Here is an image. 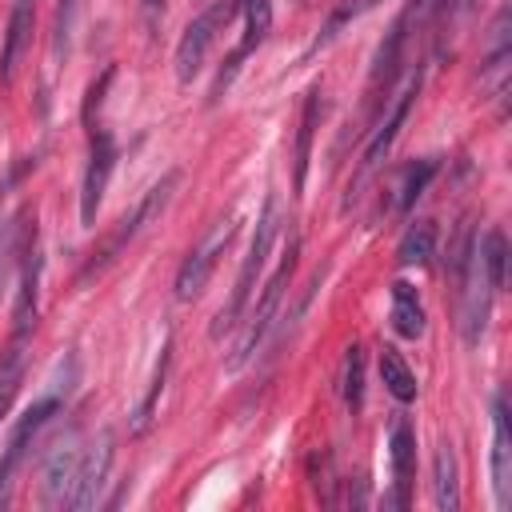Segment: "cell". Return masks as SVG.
I'll return each instance as SVG.
<instances>
[{
  "label": "cell",
  "mask_w": 512,
  "mask_h": 512,
  "mask_svg": "<svg viewBox=\"0 0 512 512\" xmlns=\"http://www.w3.org/2000/svg\"><path fill=\"white\" fill-rule=\"evenodd\" d=\"M492 492L496 508H512V428H508V404L504 396L492 400Z\"/></svg>",
  "instance_id": "cell-11"
},
{
  "label": "cell",
  "mask_w": 512,
  "mask_h": 512,
  "mask_svg": "<svg viewBox=\"0 0 512 512\" xmlns=\"http://www.w3.org/2000/svg\"><path fill=\"white\" fill-rule=\"evenodd\" d=\"M232 236H236V220H220V224L200 240V248L188 252V260H184L180 272H176V300H196V296L204 292V284H208V276L216 272L220 256L228 252Z\"/></svg>",
  "instance_id": "cell-8"
},
{
  "label": "cell",
  "mask_w": 512,
  "mask_h": 512,
  "mask_svg": "<svg viewBox=\"0 0 512 512\" xmlns=\"http://www.w3.org/2000/svg\"><path fill=\"white\" fill-rule=\"evenodd\" d=\"M296 252H300V240H292V244L284 248L280 264H276V272L268 276V284L260 288L252 312H244V332H240V340H236V352H232L228 368L248 364V360L256 356V348L264 344V336H268V328H272V320H276V308H280V300H284V284H288L292 272H296Z\"/></svg>",
  "instance_id": "cell-3"
},
{
  "label": "cell",
  "mask_w": 512,
  "mask_h": 512,
  "mask_svg": "<svg viewBox=\"0 0 512 512\" xmlns=\"http://www.w3.org/2000/svg\"><path fill=\"white\" fill-rule=\"evenodd\" d=\"M392 328L408 340H416L424 332V308H420V296L408 280H396L392 284Z\"/></svg>",
  "instance_id": "cell-17"
},
{
  "label": "cell",
  "mask_w": 512,
  "mask_h": 512,
  "mask_svg": "<svg viewBox=\"0 0 512 512\" xmlns=\"http://www.w3.org/2000/svg\"><path fill=\"white\" fill-rule=\"evenodd\" d=\"M436 168H440V164H436L432 156H428V160H416V164H408V168H404L400 188H396V192H400V196H396V208H400V212H408V208L424 196V188H428V180L436 176Z\"/></svg>",
  "instance_id": "cell-23"
},
{
  "label": "cell",
  "mask_w": 512,
  "mask_h": 512,
  "mask_svg": "<svg viewBox=\"0 0 512 512\" xmlns=\"http://www.w3.org/2000/svg\"><path fill=\"white\" fill-rule=\"evenodd\" d=\"M372 4H376V0H344V4H340V8L328 16V24H324V32H320V40H316V44H328V40L340 32V24L356 20V16H360V12H368Z\"/></svg>",
  "instance_id": "cell-26"
},
{
  "label": "cell",
  "mask_w": 512,
  "mask_h": 512,
  "mask_svg": "<svg viewBox=\"0 0 512 512\" xmlns=\"http://www.w3.org/2000/svg\"><path fill=\"white\" fill-rule=\"evenodd\" d=\"M112 432L104 428L84 452H80V464H76V484H72V496H68V508H92L100 500V488L108 484V468H112Z\"/></svg>",
  "instance_id": "cell-9"
},
{
  "label": "cell",
  "mask_w": 512,
  "mask_h": 512,
  "mask_svg": "<svg viewBox=\"0 0 512 512\" xmlns=\"http://www.w3.org/2000/svg\"><path fill=\"white\" fill-rule=\"evenodd\" d=\"M276 224H280V204H276V196H268V200H264V212H260V220H256L252 244H248V252H244V264H240V272H236L232 296H228V304L216 312V320H212V328H208L212 340L228 336V332L244 320V312H248V304H252V292H256V280H260V272H264V264H268V248H272Z\"/></svg>",
  "instance_id": "cell-1"
},
{
  "label": "cell",
  "mask_w": 512,
  "mask_h": 512,
  "mask_svg": "<svg viewBox=\"0 0 512 512\" xmlns=\"http://www.w3.org/2000/svg\"><path fill=\"white\" fill-rule=\"evenodd\" d=\"M388 448H392V480H396V508L408 504V484H412V468H416V432L412 424L400 416L392 424V436H388Z\"/></svg>",
  "instance_id": "cell-15"
},
{
  "label": "cell",
  "mask_w": 512,
  "mask_h": 512,
  "mask_svg": "<svg viewBox=\"0 0 512 512\" xmlns=\"http://www.w3.org/2000/svg\"><path fill=\"white\" fill-rule=\"evenodd\" d=\"M432 500H436L440 512H456L460 508V464H456L452 440L436 444V456H432Z\"/></svg>",
  "instance_id": "cell-14"
},
{
  "label": "cell",
  "mask_w": 512,
  "mask_h": 512,
  "mask_svg": "<svg viewBox=\"0 0 512 512\" xmlns=\"http://www.w3.org/2000/svg\"><path fill=\"white\" fill-rule=\"evenodd\" d=\"M432 252H436V224L432 220H412L404 228V236H400V248H396L400 264L404 268H412V264L420 268V264L432 260Z\"/></svg>",
  "instance_id": "cell-20"
},
{
  "label": "cell",
  "mask_w": 512,
  "mask_h": 512,
  "mask_svg": "<svg viewBox=\"0 0 512 512\" xmlns=\"http://www.w3.org/2000/svg\"><path fill=\"white\" fill-rule=\"evenodd\" d=\"M76 464H80V448L76 440H60L48 460H44V488H40V504L44 508H68L72 484H76Z\"/></svg>",
  "instance_id": "cell-12"
},
{
  "label": "cell",
  "mask_w": 512,
  "mask_h": 512,
  "mask_svg": "<svg viewBox=\"0 0 512 512\" xmlns=\"http://www.w3.org/2000/svg\"><path fill=\"white\" fill-rule=\"evenodd\" d=\"M240 8H244V0H212V4L184 28V36H180V44H176V80H180V84H188V80L204 68L208 48L216 44V36L224 32V24H228Z\"/></svg>",
  "instance_id": "cell-4"
},
{
  "label": "cell",
  "mask_w": 512,
  "mask_h": 512,
  "mask_svg": "<svg viewBox=\"0 0 512 512\" xmlns=\"http://www.w3.org/2000/svg\"><path fill=\"white\" fill-rule=\"evenodd\" d=\"M144 12H148V20H156L164 12V0H144Z\"/></svg>",
  "instance_id": "cell-27"
},
{
  "label": "cell",
  "mask_w": 512,
  "mask_h": 512,
  "mask_svg": "<svg viewBox=\"0 0 512 512\" xmlns=\"http://www.w3.org/2000/svg\"><path fill=\"white\" fill-rule=\"evenodd\" d=\"M240 12H244V36H240V44L224 56V68H220V76H216V84H212V100L224 96V88L232 84V76H236L240 64H244V56L256 52V48L268 40V28H272V4H268V0H244Z\"/></svg>",
  "instance_id": "cell-10"
},
{
  "label": "cell",
  "mask_w": 512,
  "mask_h": 512,
  "mask_svg": "<svg viewBox=\"0 0 512 512\" xmlns=\"http://www.w3.org/2000/svg\"><path fill=\"white\" fill-rule=\"evenodd\" d=\"M72 20H76V0H60L56 4V20H52V64H64L68 60Z\"/></svg>",
  "instance_id": "cell-25"
},
{
  "label": "cell",
  "mask_w": 512,
  "mask_h": 512,
  "mask_svg": "<svg viewBox=\"0 0 512 512\" xmlns=\"http://www.w3.org/2000/svg\"><path fill=\"white\" fill-rule=\"evenodd\" d=\"M416 92H420V72H412L408 80H404V88L392 96V104L384 108V120L376 124V132H372V140H368V148H364V160H360V168H356V176L348 180V200L364 188V180L384 164V156L392 152V140H396V132H400V124L408 120V112H412V100H416Z\"/></svg>",
  "instance_id": "cell-5"
},
{
  "label": "cell",
  "mask_w": 512,
  "mask_h": 512,
  "mask_svg": "<svg viewBox=\"0 0 512 512\" xmlns=\"http://www.w3.org/2000/svg\"><path fill=\"white\" fill-rule=\"evenodd\" d=\"M476 256H480V268H484L492 292H500L504 280H508V240H504V232L500 228H488L484 232V244L476 248Z\"/></svg>",
  "instance_id": "cell-22"
},
{
  "label": "cell",
  "mask_w": 512,
  "mask_h": 512,
  "mask_svg": "<svg viewBox=\"0 0 512 512\" xmlns=\"http://www.w3.org/2000/svg\"><path fill=\"white\" fill-rule=\"evenodd\" d=\"M380 380H384V388H388L400 404H412V400H416V376H412V368L404 364V356H400L392 344L380 348Z\"/></svg>",
  "instance_id": "cell-21"
},
{
  "label": "cell",
  "mask_w": 512,
  "mask_h": 512,
  "mask_svg": "<svg viewBox=\"0 0 512 512\" xmlns=\"http://www.w3.org/2000/svg\"><path fill=\"white\" fill-rule=\"evenodd\" d=\"M32 16H36V0H12V16H8V32H4V56H0V76L12 80L16 60L28 44L32 32Z\"/></svg>",
  "instance_id": "cell-16"
},
{
  "label": "cell",
  "mask_w": 512,
  "mask_h": 512,
  "mask_svg": "<svg viewBox=\"0 0 512 512\" xmlns=\"http://www.w3.org/2000/svg\"><path fill=\"white\" fill-rule=\"evenodd\" d=\"M112 164H116V144H112L108 128L88 124V168H84V184H80V224H84V228L96 224L100 200H104V192H108Z\"/></svg>",
  "instance_id": "cell-7"
},
{
  "label": "cell",
  "mask_w": 512,
  "mask_h": 512,
  "mask_svg": "<svg viewBox=\"0 0 512 512\" xmlns=\"http://www.w3.org/2000/svg\"><path fill=\"white\" fill-rule=\"evenodd\" d=\"M176 180H180V172H164V176H160V180L140 196V204H136L132 212H124V216L104 232V240L88 252V260H84V268H80V284H88L92 276H100V272H104V268H108V264H112V260H116V256H120V252L140 236V228H144V224H148V220L168 204V196H172Z\"/></svg>",
  "instance_id": "cell-2"
},
{
  "label": "cell",
  "mask_w": 512,
  "mask_h": 512,
  "mask_svg": "<svg viewBox=\"0 0 512 512\" xmlns=\"http://www.w3.org/2000/svg\"><path fill=\"white\" fill-rule=\"evenodd\" d=\"M28 344H32V328H20L12 324L8 332V344L0 352V416L12 408V396L24 380V364H28Z\"/></svg>",
  "instance_id": "cell-13"
},
{
  "label": "cell",
  "mask_w": 512,
  "mask_h": 512,
  "mask_svg": "<svg viewBox=\"0 0 512 512\" xmlns=\"http://www.w3.org/2000/svg\"><path fill=\"white\" fill-rule=\"evenodd\" d=\"M344 388V404H348V412H360V404H364V348L360 344H348V352H344V380H340Z\"/></svg>",
  "instance_id": "cell-24"
},
{
  "label": "cell",
  "mask_w": 512,
  "mask_h": 512,
  "mask_svg": "<svg viewBox=\"0 0 512 512\" xmlns=\"http://www.w3.org/2000/svg\"><path fill=\"white\" fill-rule=\"evenodd\" d=\"M320 112H324V100H320V88H312L308 100H304V112H300V132H296V188H304V172H308V160H312V136H316V124H320Z\"/></svg>",
  "instance_id": "cell-19"
},
{
  "label": "cell",
  "mask_w": 512,
  "mask_h": 512,
  "mask_svg": "<svg viewBox=\"0 0 512 512\" xmlns=\"http://www.w3.org/2000/svg\"><path fill=\"white\" fill-rule=\"evenodd\" d=\"M168 364H172V340H164L160 360H156V368H152V380H148V388H144V396H140V404H136V412H132V432H136V436L156 420V404H160V396H164Z\"/></svg>",
  "instance_id": "cell-18"
},
{
  "label": "cell",
  "mask_w": 512,
  "mask_h": 512,
  "mask_svg": "<svg viewBox=\"0 0 512 512\" xmlns=\"http://www.w3.org/2000/svg\"><path fill=\"white\" fill-rule=\"evenodd\" d=\"M60 408V396H40L20 420H16V428H12V436H8V444H4V456H0V508L12 500V484H16V472H20V464H24V456H28V448H32V440H36V432L52 420V412Z\"/></svg>",
  "instance_id": "cell-6"
}]
</instances>
